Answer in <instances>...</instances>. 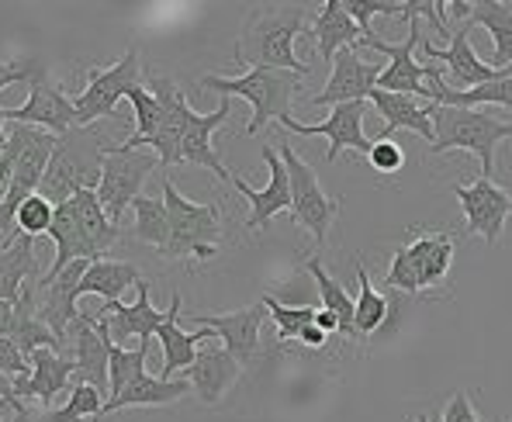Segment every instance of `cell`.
Instances as JSON below:
<instances>
[{
    "mask_svg": "<svg viewBox=\"0 0 512 422\" xmlns=\"http://www.w3.org/2000/svg\"><path fill=\"white\" fill-rule=\"evenodd\" d=\"M308 32L305 7H256L246 18L236 39V66H267V70H288L301 80L312 77V66L295 56V39Z\"/></svg>",
    "mask_w": 512,
    "mask_h": 422,
    "instance_id": "1",
    "label": "cell"
},
{
    "mask_svg": "<svg viewBox=\"0 0 512 422\" xmlns=\"http://www.w3.org/2000/svg\"><path fill=\"white\" fill-rule=\"evenodd\" d=\"M111 149L115 146L104 135L101 122L87 128H70L66 135H59L56 153H52L49 167H45L39 194L59 208L70 198H77L80 191H97L101 187L104 160H108Z\"/></svg>",
    "mask_w": 512,
    "mask_h": 422,
    "instance_id": "2",
    "label": "cell"
},
{
    "mask_svg": "<svg viewBox=\"0 0 512 422\" xmlns=\"http://www.w3.org/2000/svg\"><path fill=\"white\" fill-rule=\"evenodd\" d=\"M433 146L429 153H471L481 163V177L492 180L495 173V149L506 139H512V122H499L488 111H474V108H436L433 115Z\"/></svg>",
    "mask_w": 512,
    "mask_h": 422,
    "instance_id": "3",
    "label": "cell"
},
{
    "mask_svg": "<svg viewBox=\"0 0 512 422\" xmlns=\"http://www.w3.org/2000/svg\"><path fill=\"white\" fill-rule=\"evenodd\" d=\"M201 87L215 90V94L225 97H243V101L253 104V118L246 125V135H256L270 118H288L291 115V101H295L301 77L288 70H267V66H256V70H246L243 77H218V73H208L201 77Z\"/></svg>",
    "mask_w": 512,
    "mask_h": 422,
    "instance_id": "4",
    "label": "cell"
},
{
    "mask_svg": "<svg viewBox=\"0 0 512 422\" xmlns=\"http://www.w3.org/2000/svg\"><path fill=\"white\" fill-rule=\"evenodd\" d=\"M163 205L170 211V243L163 260H212L222 243V205H198L163 180Z\"/></svg>",
    "mask_w": 512,
    "mask_h": 422,
    "instance_id": "5",
    "label": "cell"
},
{
    "mask_svg": "<svg viewBox=\"0 0 512 422\" xmlns=\"http://www.w3.org/2000/svg\"><path fill=\"white\" fill-rule=\"evenodd\" d=\"M277 153H281L284 167H288V177H291V218H295V225L312 232L315 246H326L329 229H333V222L340 218V198H329V194L322 191L315 170L301 160L288 139H281Z\"/></svg>",
    "mask_w": 512,
    "mask_h": 422,
    "instance_id": "6",
    "label": "cell"
},
{
    "mask_svg": "<svg viewBox=\"0 0 512 422\" xmlns=\"http://www.w3.org/2000/svg\"><path fill=\"white\" fill-rule=\"evenodd\" d=\"M160 167V156L146 153V149H122L115 146L104 160L101 170V187H97V198H101V208L108 211L111 222H122V215L135 201L142 198V184L146 177Z\"/></svg>",
    "mask_w": 512,
    "mask_h": 422,
    "instance_id": "7",
    "label": "cell"
},
{
    "mask_svg": "<svg viewBox=\"0 0 512 422\" xmlns=\"http://www.w3.org/2000/svg\"><path fill=\"white\" fill-rule=\"evenodd\" d=\"M402 18H409V35L402 42H384L378 32L364 35L360 45L388 56V66L381 70L378 90H388V94H409V97H429V84H426V63H416V45H423V25H419V14L405 11Z\"/></svg>",
    "mask_w": 512,
    "mask_h": 422,
    "instance_id": "8",
    "label": "cell"
},
{
    "mask_svg": "<svg viewBox=\"0 0 512 422\" xmlns=\"http://www.w3.org/2000/svg\"><path fill=\"white\" fill-rule=\"evenodd\" d=\"M142 87V66L139 52L128 49L115 66L108 70H87V87L77 94V128L97 125L101 118H111L122 97Z\"/></svg>",
    "mask_w": 512,
    "mask_h": 422,
    "instance_id": "9",
    "label": "cell"
},
{
    "mask_svg": "<svg viewBox=\"0 0 512 422\" xmlns=\"http://www.w3.org/2000/svg\"><path fill=\"white\" fill-rule=\"evenodd\" d=\"M94 260H77L59 274H42L32 284L35 295V315L42 319V326H49V333L56 336L59 353H66V333H70L73 319L80 315L77 298H80V281H84L87 267Z\"/></svg>",
    "mask_w": 512,
    "mask_h": 422,
    "instance_id": "10",
    "label": "cell"
},
{
    "mask_svg": "<svg viewBox=\"0 0 512 422\" xmlns=\"http://www.w3.org/2000/svg\"><path fill=\"white\" fill-rule=\"evenodd\" d=\"M135 291H139V295H135L132 305H122V301H104L101 312H94V326L101 329V336H108L115 346L128 343V339L146 343V339H153L156 333H160V326L170 315V308L167 312H160V308L153 305L146 281L135 284Z\"/></svg>",
    "mask_w": 512,
    "mask_h": 422,
    "instance_id": "11",
    "label": "cell"
},
{
    "mask_svg": "<svg viewBox=\"0 0 512 422\" xmlns=\"http://www.w3.org/2000/svg\"><path fill=\"white\" fill-rule=\"evenodd\" d=\"M454 194L461 201L464 222H468L471 236H481L488 246L499 243V236L506 232V222L512 215V194L506 187H499L488 177H478L474 184H457Z\"/></svg>",
    "mask_w": 512,
    "mask_h": 422,
    "instance_id": "12",
    "label": "cell"
},
{
    "mask_svg": "<svg viewBox=\"0 0 512 422\" xmlns=\"http://www.w3.org/2000/svg\"><path fill=\"white\" fill-rule=\"evenodd\" d=\"M381 70L384 66L371 63L357 52V45L350 49H340L333 59V70H329V80L322 87V94H315L308 101V108H336V104H357V101H367V97L378 90V80H381Z\"/></svg>",
    "mask_w": 512,
    "mask_h": 422,
    "instance_id": "13",
    "label": "cell"
},
{
    "mask_svg": "<svg viewBox=\"0 0 512 422\" xmlns=\"http://www.w3.org/2000/svg\"><path fill=\"white\" fill-rule=\"evenodd\" d=\"M4 118L14 125H32L52 135H66L77 128V101L52 77H42L28 87V101L21 108H4Z\"/></svg>",
    "mask_w": 512,
    "mask_h": 422,
    "instance_id": "14",
    "label": "cell"
},
{
    "mask_svg": "<svg viewBox=\"0 0 512 422\" xmlns=\"http://www.w3.org/2000/svg\"><path fill=\"white\" fill-rule=\"evenodd\" d=\"M191 319H194V326L212 329L225 343V350L243 367L256 364V357H260V326H263V319H267V305H263V301L239 308V312H198V315H191Z\"/></svg>",
    "mask_w": 512,
    "mask_h": 422,
    "instance_id": "15",
    "label": "cell"
},
{
    "mask_svg": "<svg viewBox=\"0 0 512 422\" xmlns=\"http://www.w3.org/2000/svg\"><path fill=\"white\" fill-rule=\"evenodd\" d=\"M364 111H367L364 101H357V104H336V108L329 111L326 122H319V125L295 122L291 115L281 118V125L288 128V132H298V135H322V139L329 142L326 163H336V160H340L343 149H357L360 156H367L374 149V142L364 135Z\"/></svg>",
    "mask_w": 512,
    "mask_h": 422,
    "instance_id": "16",
    "label": "cell"
},
{
    "mask_svg": "<svg viewBox=\"0 0 512 422\" xmlns=\"http://www.w3.org/2000/svg\"><path fill=\"white\" fill-rule=\"evenodd\" d=\"M149 90H153L156 101H160L163 118H160L156 135L146 142V149H156L160 167H173V163H180V146H184V132L194 118V108L187 104V97L180 94V87L173 84L170 77L153 73V77H149Z\"/></svg>",
    "mask_w": 512,
    "mask_h": 422,
    "instance_id": "17",
    "label": "cell"
},
{
    "mask_svg": "<svg viewBox=\"0 0 512 422\" xmlns=\"http://www.w3.org/2000/svg\"><path fill=\"white\" fill-rule=\"evenodd\" d=\"M108 350L111 339L101 336L94 326V315L80 312L66 333V357H73L77 367V384H90L101 395H111V371H108Z\"/></svg>",
    "mask_w": 512,
    "mask_h": 422,
    "instance_id": "18",
    "label": "cell"
},
{
    "mask_svg": "<svg viewBox=\"0 0 512 422\" xmlns=\"http://www.w3.org/2000/svg\"><path fill=\"white\" fill-rule=\"evenodd\" d=\"M263 163H267V170H270V180L260 191L239 177L232 180V187L250 201V218H246V229L250 232L267 229L270 218L281 215V211H291V177H288V167H284L281 153H277V146H263Z\"/></svg>",
    "mask_w": 512,
    "mask_h": 422,
    "instance_id": "19",
    "label": "cell"
},
{
    "mask_svg": "<svg viewBox=\"0 0 512 422\" xmlns=\"http://www.w3.org/2000/svg\"><path fill=\"white\" fill-rule=\"evenodd\" d=\"M73 378H77L73 357L52 350V346H42V350L32 353V371L14 378V395H18V402H25V405L39 402L49 409L52 398H56L59 391H66V384Z\"/></svg>",
    "mask_w": 512,
    "mask_h": 422,
    "instance_id": "20",
    "label": "cell"
},
{
    "mask_svg": "<svg viewBox=\"0 0 512 422\" xmlns=\"http://www.w3.org/2000/svg\"><path fill=\"white\" fill-rule=\"evenodd\" d=\"M443 18H457L464 21V28L481 25L495 42L492 52V66L499 73L512 70V4L502 0H478V4H464V0H450Z\"/></svg>",
    "mask_w": 512,
    "mask_h": 422,
    "instance_id": "21",
    "label": "cell"
},
{
    "mask_svg": "<svg viewBox=\"0 0 512 422\" xmlns=\"http://www.w3.org/2000/svg\"><path fill=\"white\" fill-rule=\"evenodd\" d=\"M229 118H232V97H222V104H218L212 115H198V111H194L191 125H187V132H184V146H180V163L205 167V170H212L218 180L232 184V180H236V173H232L222 160H218V153H215V146H212V135L225 122H229Z\"/></svg>",
    "mask_w": 512,
    "mask_h": 422,
    "instance_id": "22",
    "label": "cell"
},
{
    "mask_svg": "<svg viewBox=\"0 0 512 422\" xmlns=\"http://www.w3.org/2000/svg\"><path fill=\"white\" fill-rule=\"evenodd\" d=\"M468 32L471 28H461V32L450 35V45L447 49H436L433 42L423 39L419 49L426 52L433 63H443L450 73V80L457 84V90H471V87H481L488 84V80L499 77V70H495L492 63H485V59H478V52H474V45L468 42Z\"/></svg>",
    "mask_w": 512,
    "mask_h": 422,
    "instance_id": "23",
    "label": "cell"
},
{
    "mask_svg": "<svg viewBox=\"0 0 512 422\" xmlns=\"http://www.w3.org/2000/svg\"><path fill=\"white\" fill-rule=\"evenodd\" d=\"M239 374H243V364L225 346H205V350H198L194 364L187 367V381L205 405L222 402L225 391L239 381Z\"/></svg>",
    "mask_w": 512,
    "mask_h": 422,
    "instance_id": "24",
    "label": "cell"
},
{
    "mask_svg": "<svg viewBox=\"0 0 512 422\" xmlns=\"http://www.w3.org/2000/svg\"><path fill=\"white\" fill-rule=\"evenodd\" d=\"M374 111L381 115V139H391L398 128H409V132L423 135V139L433 146L436 132H433V115H436V104H419L416 97L409 94H388V90H374L371 94Z\"/></svg>",
    "mask_w": 512,
    "mask_h": 422,
    "instance_id": "25",
    "label": "cell"
},
{
    "mask_svg": "<svg viewBox=\"0 0 512 422\" xmlns=\"http://www.w3.org/2000/svg\"><path fill=\"white\" fill-rule=\"evenodd\" d=\"M180 308H184V298L173 291L170 315L160 326V333H156V339L163 343V381H173V374H180L184 367L194 364V357H198V343H215L218 339L212 329L184 333V329H180Z\"/></svg>",
    "mask_w": 512,
    "mask_h": 422,
    "instance_id": "26",
    "label": "cell"
},
{
    "mask_svg": "<svg viewBox=\"0 0 512 422\" xmlns=\"http://www.w3.org/2000/svg\"><path fill=\"white\" fill-rule=\"evenodd\" d=\"M308 35L315 39L319 56L333 66L336 52L350 49V45H360V39H364V28L350 18V11H346L343 0H326V4L319 7V14H315Z\"/></svg>",
    "mask_w": 512,
    "mask_h": 422,
    "instance_id": "27",
    "label": "cell"
},
{
    "mask_svg": "<svg viewBox=\"0 0 512 422\" xmlns=\"http://www.w3.org/2000/svg\"><path fill=\"white\" fill-rule=\"evenodd\" d=\"M191 381L184 378H173V381H163V378H153V374H142L139 381H132L122 395L108 398L104 405V416L111 412H122V409H156V405H173L180 398L191 395Z\"/></svg>",
    "mask_w": 512,
    "mask_h": 422,
    "instance_id": "28",
    "label": "cell"
},
{
    "mask_svg": "<svg viewBox=\"0 0 512 422\" xmlns=\"http://www.w3.org/2000/svg\"><path fill=\"white\" fill-rule=\"evenodd\" d=\"M39 277V260H35V239L32 236H14L11 246L0 250V301L18 305L28 284Z\"/></svg>",
    "mask_w": 512,
    "mask_h": 422,
    "instance_id": "29",
    "label": "cell"
},
{
    "mask_svg": "<svg viewBox=\"0 0 512 422\" xmlns=\"http://www.w3.org/2000/svg\"><path fill=\"white\" fill-rule=\"evenodd\" d=\"M142 281V274L132 263L122 260H94L80 281V295H101L104 301H122L128 288Z\"/></svg>",
    "mask_w": 512,
    "mask_h": 422,
    "instance_id": "30",
    "label": "cell"
},
{
    "mask_svg": "<svg viewBox=\"0 0 512 422\" xmlns=\"http://www.w3.org/2000/svg\"><path fill=\"white\" fill-rule=\"evenodd\" d=\"M357 284H360V295H357V308H353V329L360 336H378L388 322V295H381L374 288L371 274H367L364 263H357Z\"/></svg>",
    "mask_w": 512,
    "mask_h": 422,
    "instance_id": "31",
    "label": "cell"
},
{
    "mask_svg": "<svg viewBox=\"0 0 512 422\" xmlns=\"http://www.w3.org/2000/svg\"><path fill=\"white\" fill-rule=\"evenodd\" d=\"M305 270L312 274L315 288H319V298H322V308L326 312H333L336 319H340V336H353L357 339V329H353V308H357V301L346 295V288L336 277L326 274V267H322L315 256H308L305 260Z\"/></svg>",
    "mask_w": 512,
    "mask_h": 422,
    "instance_id": "32",
    "label": "cell"
},
{
    "mask_svg": "<svg viewBox=\"0 0 512 422\" xmlns=\"http://www.w3.org/2000/svg\"><path fill=\"white\" fill-rule=\"evenodd\" d=\"M104 405H108V398L97 388H90V384H73L66 405L35 412L32 422H97L104 416Z\"/></svg>",
    "mask_w": 512,
    "mask_h": 422,
    "instance_id": "33",
    "label": "cell"
},
{
    "mask_svg": "<svg viewBox=\"0 0 512 422\" xmlns=\"http://www.w3.org/2000/svg\"><path fill=\"white\" fill-rule=\"evenodd\" d=\"M135 211V239L146 246H153V250H167L170 243V211L163 205V198H146L142 194L139 201L132 205Z\"/></svg>",
    "mask_w": 512,
    "mask_h": 422,
    "instance_id": "34",
    "label": "cell"
},
{
    "mask_svg": "<svg viewBox=\"0 0 512 422\" xmlns=\"http://www.w3.org/2000/svg\"><path fill=\"white\" fill-rule=\"evenodd\" d=\"M146 357H149V339L135 346H115L108 350V371H111V395H122L132 381H139L146 374Z\"/></svg>",
    "mask_w": 512,
    "mask_h": 422,
    "instance_id": "35",
    "label": "cell"
},
{
    "mask_svg": "<svg viewBox=\"0 0 512 422\" xmlns=\"http://www.w3.org/2000/svg\"><path fill=\"white\" fill-rule=\"evenodd\" d=\"M267 305V315L277 322V343H288V339H298V333L305 326L315 322V308L312 305H281L274 295L260 298Z\"/></svg>",
    "mask_w": 512,
    "mask_h": 422,
    "instance_id": "36",
    "label": "cell"
},
{
    "mask_svg": "<svg viewBox=\"0 0 512 422\" xmlns=\"http://www.w3.org/2000/svg\"><path fill=\"white\" fill-rule=\"evenodd\" d=\"M52 222H56V205L52 201H45L42 194H32V198L25 201V205L18 208V218H14V236H49L52 232Z\"/></svg>",
    "mask_w": 512,
    "mask_h": 422,
    "instance_id": "37",
    "label": "cell"
},
{
    "mask_svg": "<svg viewBox=\"0 0 512 422\" xmlns=\"http://www.w3.org/2000/svg\"><path fill=\"white\" fill-rule=\"evenodd\" d=\"M343 4H346V11H350V18L364 28V35L374 32V28H371L374 14H388V18L405 14V4H398V0H343Z\"/></svg>",
    "mask_w": 512,
    "mask_h": 422,
    "instance_id": "38",
    "label": "cell"
},
{
    "mask_svg": "<svg viewBox=\"0 0 512 422\" xmlns=\"http://www.w3.org/2000/svg\"><path fill=\"white\" fill-rule=\"evenodd\" d=\"M42 77H49V70H45L42 63H35V59H11V63L0 59V90L14 87V84L32 87L35 80H42Z\"/></svg>",
    "mask_w": 512,
    "mask_h": 422,
    "instance_id": "39",
    "label": "cell"
},
{
    "mask_svg": "<svg viewBox=\"0 0 512 422\" xmlns=\"http://www.w3.org/2000/svg\"><path fill=\"white\" fill-rule=\"evenodd\" d=\"M367 163L378 173H384V177H395L405 167V149L395 139H378L371 153H367Z\"/></svg>",
    "mask_w": 512,
    "mask_h": 422,
    "instance_id": "40",
    "label": "cell"
},
{
    "mask_svg": "<svg viewBox=\"0 0 512 422\" xmlns=\"http://www.w3.org/2000/svg\"><path fill=\"white\" fill-rule=\"evenodd\" d=\"M32 371V364H28V357L18 350V343L7 336H0V374H7V378H18V374H28Z\"/></svg>",
    "mask_w": 512,
    "mask_h": 422,
    "instance_id": "41",
    "label": "cell"
},
{
    "mask_svg": "<svg viewBox=\"0 0 512 422\" xmlns=\"http://www.w3.org/2000/svg\"><path fill=\"white\" fill-rule=\"evenodd\" d=\"M14 160H18V142H14V139H7L4 153H0V208H4V201H7V191H11Z\"/></svg>",
    "mask_w": 512,
    "mask_h": 422,
    "instance_id": "42",
    "label": "cell"
},
{
    "mask_svg": "<svg viewBox=\"0 0 512 422\" xmlns=\"http://www.w3.org/2000/svg\"><path fill=\"white\" fill-rule=\"evenodd\" d=\"M443 422H481V419H478V412L471 409V398L464 395V391H457L447 409H443Z\"/></svg>",
    "mask_w": 512,
    "mask_h": 422,
    "instance_id": "43",
    "label": "cell"
},
{
    "mask_svg": "<svg viewBox=\"0 0 512 422\" xmlns=\"http://www.w3.org/2000/svg\"><path fill=\"white\" fill-rule=\"evenodd\" d=\"M298 339H301V343H305V346H312V350H319V346H326V343H329V333H322V329L312 322V326L301 329Z\"/></svg>",
    "mask_w": 512,
    "mask_h": 422,
    "instance_id": "44",
    "label": "cell"
},
{
    "mask_svg": "<svg viewBox=\"0 0 512 422\" xmlns=\"http://www.w3.org/2000/svg\"><path fill=\"white\" fill-rule=\"evenodd\" d=\"M11 329H14V305L11 301H0V336L11 339Z\"/></svg>",
    "mask_w": 512,
    "mask_h": 422,
    "instance_id": "45",
    "label": "cell"
},
{
    "mask_svg": "<svg viewBox=\"0 0 512 422\" xmlns=\"http://www.w3.org/2000/svg\"><path fill=\"white\" fill-rule=\"evenodd\" d=\"M315 326H319L322 333H340V319H336L333 312H326V308H322V312H315Z\"/></svg>",
    "mask_w": 512,
    "mask_h": 422,
    "instance_id": "46",
    "label": "cell"
},
{
    "mask_svg": "<svg viewBox=\"0 0 512 422\" xmlns=\"http://www.w3.org/2000/svg\"><path fill=\"white\" fill-rule=\"evenodd\" d=\"M0 398H4V402H18V395H14V378H7V374H0Z\"/></svg>",
    "mask_w": 512,
    "mask_h": 422,
    "instance_id": "47",
    "label": "cell"
},
{
    "mask_svg": "<svg viewBox=\"0 0 512 422\" xmlns=\"http://www.w3.org/2000/svg\"><path fill=\"white\" fill-rule=\"evenodd\" d=\"M4 122H7V118H4V108H0V149L7 146V139H11V132L4 128Z\"/></svg>",
    "mask_w": 512,
    "mask_h": 422,
    "instance_id": "48",
    "label": "cell"
},
{
    "mask_svg": "<svg viewBox=\"0 0 512 422\" xmlns=\"http://www.w3.org/2000/svg\"><path fill=\"white\" fill-rule=\"evenodd\" d=\"M412 422H429V419H426V416H419V419H412Z\"/></svg>",
    "mask_w": 512,
    "mask_h": 422,
    "instance_id": "49",
    "label": "cell"
},
{
    "mask_svg": "<svg viewBox=\"0 0 512 422\" xmlns=\"http://www.w3.org/2000/svg\"><path fill=\"white\" fill-rule=\"evenodd\" d=\"M0 153H4V149H0Z\"/></svg>",
    "mask_w": 512,
    "mask_h": 422,
    "instance_id": "50",
    "label": "cell"
},
{
    "mask_svg": "<svg viewBox=\"0 0 512 422\" xmlns=\"http://www.w3.org/2000/svg\"><path fill=\"white\" fill-rule=\"evenodd\" d=\"M509 422H512V419H509Z\"/></svg>",
    "mask_w": 512,
    "mask_h": 422,
    "instance_id": "51",
    "label": "cell"
}]
</instances>
